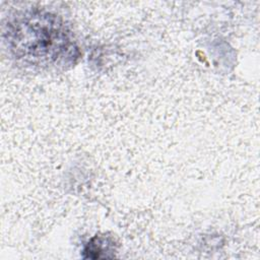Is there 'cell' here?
Here are the masks:
<instances>
[{"label": "cell", "mask_w": 260, "mask_h": 260, "mask_svg": "<svg viewBox=\"0 0 260 260\" xmlns=\"http://www.w3.org/2000/svg\"><path fill=\"white\" fill-rule=\"evenodd\" d=\"M14 55L36 65H60L75 57L76 48L63 23L54 15L30 12L7 27Z\"/></svg>", "instance_id": "6da1fadb"}]
</instances>
